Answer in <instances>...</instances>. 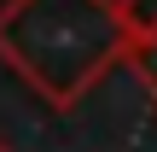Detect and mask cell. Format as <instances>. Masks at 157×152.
<instances>
[{"instance_id": "cell-1", "label": "cell", "mask_w": 157, "mask_h": 152, "mask_svg": "<svg viewBox=\"0 0 157 152\" xmlns=\"http://www.w3.org/2000/svg\"><path fill=\"white\" fill-rule=\"evenodd\" d=\"M128 29L117 0H6L0 6V64L23 76L52 111H76L99 76L128 59Z\"/></svg>"}, {"instance_id": "cell-2", "label": "cell", "mask_w": 157, "mask_h": 152, "mask_svg": "<svg viewBox=\"0 0 157 152\" xmlns=\"http://www.w3.org/2000/svg\"><path fill=\"white\" fill-rule=\"evenodd\" d=\"M117 18H122L128 41H146V35H157V0H117Z\"/></svg>"}, {"instance_id": "cell-3", "label": "cell", "mask_w": 157, "mask_h": 152, "mask_svg": "<svg viewBox=\"0 0 157 152\" xmlns=\"http://www.w3.org/2000/svg\"><path fill=\"white\" fill-rule=\"evenodd\" d=\"M128 64H134L140 88L157 100V35H146V41H134V47H128Z\"/></svg>"}, {"instance_id": "cell-4", "label": "cell", "mask_w": 157, "mask_h": 152, "mask_svg": "<svg viewBox=\"0 0 157 152\" xmlns=\"http://www.w3.org/2000/svg\"><path fill=\"white\" fill-rule=\"evenodd\" d=\"M0 152H12V146H6V141H0Z\"/></svg>"}]
</instances>
